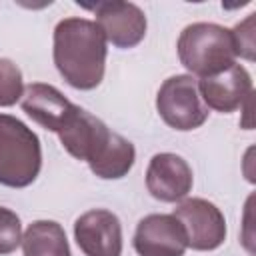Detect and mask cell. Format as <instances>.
<instances>
[{
    "label": "cell",
    "instance_id": "1",
    "mask_svg": "<svg viewBox=\"0 0 256 256\" xmlns=\"http://www.w3.org/2000/svg\"><path fill=\"white\" fill-rule=\"evenodd\" d=\"M106 38L88 18H64L54 28L52 58L60 76L76 90H94L106 68Z\"/></svg>",
    "mask_w": 256,
    "mask_h": 256
},
{
    "label": "cell",
    "instance_id": "12",
    "mask_svg": "<svg viewBox=\"0 0 256 256\" xmlns=\"http://www.w3.org/2000/svg\"><path fill=\"white\" fill-rule=\"evenodd\" d=\"M74 104L52 84L34 82L24 88L22 94V110L42 128L50 132H58L66 116Z\"/></svg>",
    "mask_w": 256,
    "mask_h": 256
},
{
    "label": "cell",
    "instance_id": "2",
    "mask_svg": "<svg viewBox=\"0 0 256 256\" xmlns=\"http://www.w3.org/2000/svg\"><path fill=\"white\" fill-rule=\"evenodd\" d=\"M176 50L180 64L200 78L214 76L236 64L230 30L214 22L188 24L178 36Z\"/></svg>",
    "mask_w": 256,
    "mask_h": 256
},
{
    "label": "cell",
    "instance_id": "6",
    "mask_svg": "<svg viewBox=\"0 0 256 256\" xmlns=\"http://www.w3.org/2000/svg\"><path fill=\"white\" fill-rule=\"evenodd\" d=\"M56 134L70 156L92 166L106 150L114 132H110V128L100 118L74 104Z\"/></svg>",
    "mask_w": 256,
    "mask_h": 256
},
{
    "label": "cell",
    "instance_id": "3",
    "mask_svg": "<svg viewBox=\"0 0 256 256\" xmlns=\"http://www.w3.org/2000/svg\"><path fill=\"white\" fill-rule=\"evenodd\" d=\"M42 168L38 136L22 120L0 114V184L8 188L30 186Z\"/></svg>",
    "mask_w": 256,
    "mask_h": 256
},
{
    "label": "cell",
    "instance_id": "5",
    "mask_svg": "<svg viewBox=\"0 0 256 256\" xmlns=\"http://www.w3.org/2000/svg\"><path fill=\"white\" fill-rule=\"evenodd\" d=\"M184 232L188 248L210 252L224 244L226 240V218L220 208L204 198H186L172 212Z\"/></svg>",
    "mask_w": 256,
    "mask_h": 256
},
{
    "label": "cell",
    "instance_id": "16",
    "mask_svg": "<svg viewBox=\"0 0 256 256\" xmlns=\"http://www.w3.org/2000/svg\"><path fill=\"white\" fill-rule=\"evenodd\" d=\"M22 244V222L10 208L0 206V256L12 254Z\"/></svg>",
    "mask_w": 256,
    "mask_h": 256
},
{
    "label": "cell",
    "instance_id": "8",
    "mask_svg": "<svg viewBox=\"0 0 256 256\" xmlns=\"http://www.w3.org/2000/svg\"><path fill=\"white\" fill-rule=\"evenodd\" d=\"M74 238L86 256L122 254V224L110 210L94 208L78 216L74 222Z\"/></svg>",
    "mask_w": 256,
    "mask_h": 256
},
{
    "label": "cell",
    "instance_id": "15",
    "mask_svg": "<svg viewBox=\"0 0 256 256\" xmlns=\"http://www.w3.org/2000/svg\"><path fill=\"white\" fill-rule=\"evenodd\" d=\"M24 82L20 68L10 58H0V106H14L22 100Z\"/></svg>",
    "mask_w": 256,
    "mask_h": 256
},
{
    "label": "cell",
    "instance_id": "10",
    "mask_svg": "<svg viewBox=\"0 0 256 256\" xmlns=\"http://www.w3.org/2000/svg\"><path fill=\"white\" fill-rule=\"evenodd\" d=\"M194 176L188 162L172 152H160L150 158L146 168V188L160 202H180L192 190Z\"/></svg>",
    "mask_w": 256,
    "mask_h": 256
},
{
    "label": "cell",
    "instance_id": "9",
    "mask_svg": "<svg viewBox=\"0 0 256 256\" xmlns=\"http://www.w3.org/2000/svg\"><path fill=\"white\" fill-rule=\"evenodd\" d=\"M138 256H184L188 242L180 220L174 214H148L134 232Z\"/></svg>",
    "mask_w": 256,
    "mask_h": 256
},
{
    "label": "cell",
    "instance_id": "4",
    "mask_svg": "<svg viewBox=\"0 0 256 256\" xmlns=\"http://www.w3.org/2000/svg\"><path fill=\"white\" fill-rule=\"evenodd\" d=\"M156 110L170 128L180 132L200 128L210 114L200 98L198 80L190 74H176L162 82L156 94Z\"/></svg>",
    "mask_w": 256,
    "mask_h": 256
},
{
    "label": "cell",
    "instance_id": "13",
    "mask_svg": "<svg viewBox=\"0 0 256 256\" xmlns=\"http://www.w3.org/2000/svg\"><path fill=\"white\" fill-rule=\"evenodd\" d=\"M24 256H72L64 228L54 220H36L22 234Z\"/></svg>",
    "mask_w": 256,
    "mask_h": 256
},
{
    "label": "cell",
    "instance_id": "14",
    "mask_svg": "<svg viewBox=\"0 0 256 256\" xmlns=\"http://www.w3.org/2000/svg\"><path fill=\"white\" fill-rule=\"evenodd\" d=\"M134 160H136L134 144L114 132L106 150L90 166V170L102 180H118V178H124L132 170Z\"/></svg>",
    "mask_w": 256,
    "mask_h": 256
},
{
    "label": "cell",
    "instance_id": "17",
    "mask_svg": "<svg viewBox=\"0 0 256 256\" xmlns=\"http://www.w3.org/2000/svg\"><path fill=\"white\" fill-rule=\"evenodd\" d=\"M254 16L256 14H248L246 20L238 22L230 30L232 42H234V52H236V56H240L244 60H254Z\"/></svg>",
    "mask_w": 256,
    "mask_h": 256
},
{
    "label": "cell",
    "instance_id": "11",
    "mask_svg": "<svg viewBox=\"0 0 256 256\" xmlns=\"http://www.w3.org/2000/svg\"><path fill=\"white\" fill-rule=\"evenodd\" d=\"M198 92L206 108L230 114L244 106V102L252 96V78L248 70L240 64H232L230 68L198 80Z\"/></svg>",
    "mask_w": 256,
    "mask_h": 256
},
{
    "label": "cell",
    "instance_id": "7",
    "mask_svg": "<svg viewBox=\"0 0 256 256\" xmlns=\"http://www.w3.org/2000/svg\"><path fill=\"white\" fill-rule=\"evenodd\" d=\"M96 14V24L100 26L106 42H112L116 48H134L146 36V16L140 6L132 2H96L86 6Z\"/></svg>",
    "mask_w": 256,
    "mask_h": 256
}]
</instances>
